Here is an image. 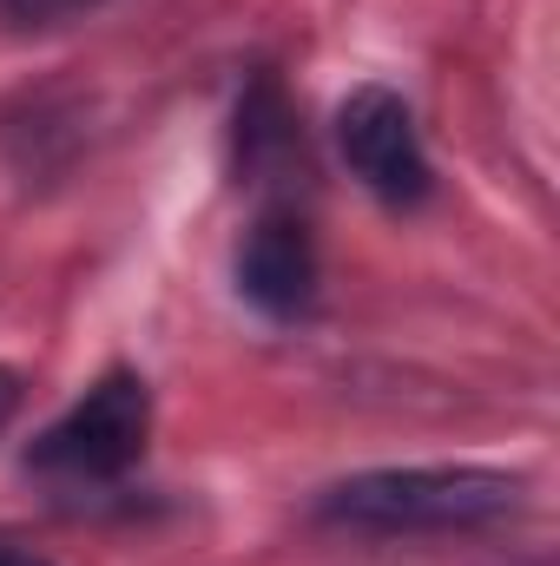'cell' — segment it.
<instances>
[{"instance_id":"obj_1","label":"cell","mask_w":560,"mask_h":566,"mask_svg":"<svg viewBox=\"0 0 560 566\" xmlns=\"http://www.w3.org/2000/svg\"><path fill=\"white\" fill-rule=\"evenodd\" d=\"M521 474L475 468V461H435V468H370L336 481L317 501V521L370 527V534H448L481 527L521 507Z\"/></svg>"},{"instance_id":"obj_2","label":"cell","mask_w":560,"mask_h":566,"mask_svg":"<svg viewBox=\"0 0 560 566\" xmlns=\"http://www.w3.org/2000/svg\"><path fill=\"white\" fill-rule=\"evenodd\" d=\"M152 441V389L133 369H106L60 422L33 441V468L60 481H120Z\"/></svg>"},{"instance_id":"obj_3","label":"cell","mask_w":560,"mask_h":566,"mask_svg":"<svg viewBox=\"0 0 560 566\" xmlns=\"http://www.w3.org/2000/svg\"><path fill=\"white\" fill-rule=\"evenodd\" d=\"M336 151L383 205H422L435 191V165L422 151L416 119L390 86H356L336 106Z\"/></svg>"},{"instance_id":"obj_4","label":"cell","mask_w":560,"mask_h":566,"mask_svg":"<svg viewBox=\"0 0 560 566\" xmlns=\"http://www.w3.org/2000/svg\"><path fill=\"white\" fill-rule=\"evenodd\" d=\"M238 290H245L251 310H265L278 323L310 316V303H317V238L297 211H265L251 224V238L238 251Z\"/></svg>"},{"instance_id":"obj_5","label":"cell","mask_w":560,"mask_h":566,"mask_svg":"<svg viewBox=\"0 0 560 566\" xmlns=\"http://www.w3.org/2000/svg\"><path fill=\"white\" fill-rule=\"evenodd\" d=\"M106 0H0V20L7 27H60V20H80Z\"/></svg>"},{"instance_id":"obj_6","label":"cell","mask_w":560,"mask_h":566,"mask_svg":"<svg viewBox=\"0 0 560 566\" xmlns=\"http://www.w3.org/2000/svg\"><path fill=\"white\" fill-rule=\"evenodd\" d=\"M13 416H20V369L0 363V428L13 422Z\"/></svg>"},{"instance_id":"obj_7","label":"cell","mask_w":560,"mask_h":566,"mask_svg":"<svg viewBox=\"0 0 560 566\" xmlns=\"http://www.w3.org/2000/svg\"><path fill=\"white\" fill-rule=\"evenodd\" d=\"M0 566H53V560H40V554H27V547H7V541H0Z\"/></svg>"}]
</instances>
